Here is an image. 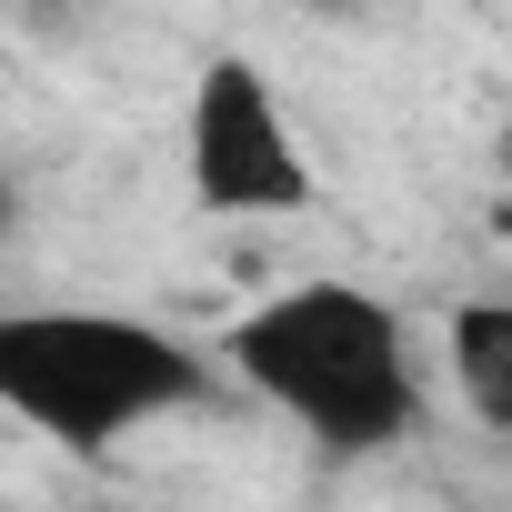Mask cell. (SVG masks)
<instances>
[{
  "instance_id": "1",
  "label": "cell",
  "mask_w": 512,
  "mask_h": 512,
  "mask_svg": "<svg viewBox=\"0 0 512 512\" xmlns=\"http://www.w3.org/2000/svg\"><path fill=\"white\" fill-rule=\"evenodd\" d=\"M221 362L322 452H392L422 432L412 322L362 282H282L221 332Z\"/></svg>"
},
{
  "instance_id": "5",
  "label": "cell",
  "mask_w": 512,
  "mask_h": 512,
  "mask_svg": "<svg viewBox=\"0 0 512 512\" xmlns=\"http://www.w3.org/2000/svg\"><path fill=\"white\" fill-rule=\"evenodd\" d=\"M312 11H382V0H312Z\"/></svg>"
},
{
  "instance_id": "2",
  "label": "cell",
  "mask_w": 512,
  "mask_h": 512,
  "mask_svg": "<svg viewBox=\"0 0 512 512\" xmlns=\"http://www.w3.org/2000/svg\"><path fill=\"white\" fill-rule=\"evenodd\" d=\"M211 392V352L141 312L101 302H0V412L21 432L101 462L131 432L191 412Z\"/></svg>"
},
{
  "instance_id": "4",
  "label": "cell",
  "mask_w": 512,
  "mask_h": 512,
  "mask_svg": "<svg viewBox=\"0 0 512 512\" xmlns=\"http://www.w3.org/2000/svg\"><path fill=\"white\" fill-rule=\"evenodd\" d=\"M442 352H452L462 402H472L492 432H512V302H462V312L442 322Z\"/></svg>"
},
{
  "instance_id": "6",
  "label": "cell",
  "mask_w": 512,
  "mask_h": 512,
  "mask_svg": "<svg viewBox=\"0 0 512 512\" xmlns=\"http://www.w3.org/2000/svg\"><path fill=\"white\" fill-rule=\"evenodd\" d=\"M0 231H11V181H0Z\"/></svg>"
},
{
  "instance_id": "3",
  "label": "cell",
  "mask_w": 512,
  "mask_h": 512,
  "mask_svg": "<svg viewBox=\"0 0 512 512\" xmlns=\"http://www.w3.org/2000/svg\"><path fill=\"white\" fill-rule=\"evenodd\" d=\"M181 171H191V201L221 211V221H282V211H312V151L282 111V81L262 61H201L191 81V111H181Z\"/></svg>"
}]
</instances>
